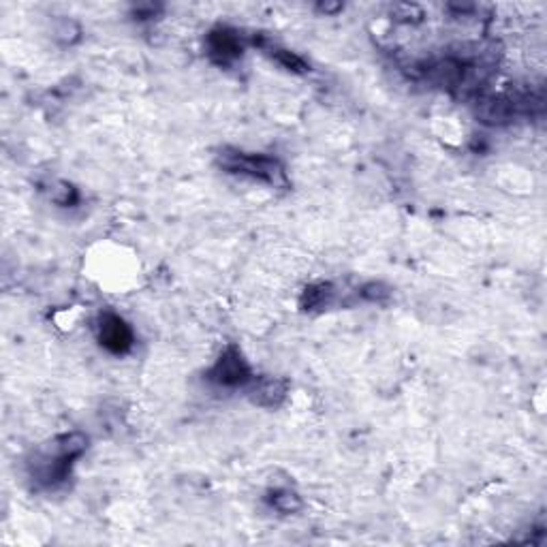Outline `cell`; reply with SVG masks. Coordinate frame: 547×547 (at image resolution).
Listing matches in <instances>:
<instances>
[{"instance_id":"cell-1","label":"cell","mask_w":547,"mask_h":547,"mask_svg":"<svg viewBox=\"0 0 547 547\" xmlns=\"http://www.w3.org/2000/svg\"><path fill=\"white\" fill-rule=\"evenodd\" d=\"M220 165L231 173L251 175V178L266 180L270 184H285V171L280 163L270 156L259 154H244V152H229L225 150L220 154Z\"/></svg>"},{"instance_id":"cell-2","label":"cell","mask_w":547,"mask_h":547,"mask_svg":"<svg viewBox=\"0 0 547 547\" xmlns=\"http://www.w3.org/2000/svg\"><path fill=\"white\" fill-rule=\"evenodd\" d=\"M209 379L225 387L244 385L246 381H251V368L236 346H229L220 355V359L214 364V368H212Z\"/></svg>"},{"instance_id":"cell-3","label":"cell","mask_w":547,"mask_h":547,"mask_svg":"<svg viewBox=\"0 0 547 547\" xmlns=\"http://www.w3.org/2000/svg\"><path fill=\"white\" fill-rule=\"evenodd\" d=\"M99 340L101 344L120 355L133 346V331L131 327L116 314H103L99 323Z\"/></svg>"},{"instance_id":"cell-4","label":"cell","mask_w":547,"mask_h":547,"mask_svg":"<svg viewBox=\"0 0 547 547\" xmlns=\"http://www.w3.org/2000/svg\"><path fill=\"white\" fill-rule=\"evenodd\" d=\"M207 47H209L212 58L218 60V62H225V64L236 60L242 54V43L238 39V34L231 30H225V28L209 32Z\"/></svg>"},{"instance_id":"cell-5","label":"cell","mask_w":547,"mask_h":547,"mask_svg":"<svg viewBox=\"0 0 547 547\" xmlns=\"http://www.w3.org/2000/svg\"><path fill=\"white\" fill-rule=\"evenodd\" d=\"M287 396V383L280 379H261L253 390L251 398L253 402L261 404V407H278Z\"/></svg>"},{"instance_id":"cell-6","label":"cell","mask_w":547,"mask_h":547,"mask_svg":"<svg viewBox=\"0 0 547 547\" xmlns=\"http://www.w3.org/2000/svg\"><path fill=\"white\" fill-rule=\"evenodd\" d=\"M333 295V289L331 285H312L306 289L304 293V306L306 308H321V306H327L329 299Z\"/></svg>"},{"instance_id":"cell-7","label":"cell","mask_w":547,"mask_h":547,"mask_svg":"<svg viewBox=\"0 0 547 547\" xmlns=\"http://www.w3.org/2000/svg\"><path fill=\"white\" fill-rule=\"evenodd\" d=\"M272 505H274L278 511H282V513H297V511L304 507L302 498H299L297 494L291 492V489L276 492V494H274V498H272Z\"/></svg>"},{"instance_id":"cell-8","label":"cell","mask_w":547,"mask_h":547,"mask_svg":"<svg viewBox=\"0 0 547 547\" xmlns=\"http://www.w3.org/2000/svg\"><path fill=\"white\" fill-rule=\"evenodd\" d=\"M272 56L285 66L289 71H297V73H304V71L308 68V64L299 58L297 54H293V51L289 49H282V47H272Z\"/></svg>"},{"instance_id":"cell-9","label":"cell","mask_w":547,"mask_h":547,"mask_svg":"<svg viewBox=\"0 0 547 547\" xmlns=\"http://www.w3.org/2000/svg\"><path fill=\"white\" fill-rule=\"evenodd\" d=\"M390 295H392L390 287H385L383 282H370V285H366L361 289V297L368 299V302H379V304H383L385 299H390Z\"/></svg>"},{"instance_id":"cell-10","label":"cell","mask_w":547,"mask_h":547,"mask_svg":"<svg viewBox=\"0 0 547 547\" xmlns=\"http://www.w3.org/2000/svg\"><path fill=\"white\" fill-rule=\"evenodd\" d=\"M394 13L402 20H419V17H423V11L417 5H396Z\"/></svg>"},{"instance_id":"cell-11","label":"cell","mask_w":547,"mask_h":547,"mask_svg":"<svg viewBox=\"0 0 547 547\" xmlns=\"http://www.w3.org/2000/svg\"><path fill=\"white\" fill-rule=\"evenodd\" d=\"M319 11L325 13V15H331V13L342 11V5H340V3H321V5H319Z\"/></svg>"}]
</instances>
